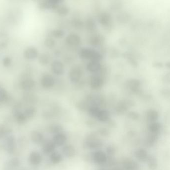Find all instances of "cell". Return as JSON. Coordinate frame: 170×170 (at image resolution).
<instances>
[{"label": "cell", "instance_id": "25", "mask_svg": "<svg viewBox=\"0 0 170 170\" xmlns=\"http://www.w3.org/2000/svg\"><path fill=\"white\" fill-rule=\"evenodd\" d=\"M50 159L53 164H57L61 161L62 156L58 152H53L50 156Z\"/></svg>", "mask_w": 170, "mask_h": 170}, {"label": "cell", "instance_id": "17", "mask_svg": "<svg viewBox=\"0 0 170 170\" xmlns=\"http://www.w3.org/2000/svg\"><path fill=\"white\" fill-rule=\"evenodd\" d=\"M44 136L38 131H33L31 133V139L34 143L39 144L44 140Z\"/></svg>", "mask_w": 170, "mask_h": 170}, {"label": "cell", "instance_id": "14", "mask_svg": "<svg viewBox=\"0 0 170 170\" xmlns=\"http://www.w3.org/2000/svg\"><path fill=\"white\" fill-rule=\"evenodd\" d=\"M86 146L90 149L98 148L103 145V143L100 140L95 138L90 139L86 142Z\"/></svg>", "mask_w": 170, "mask_h": 170}, {"label": "cell", "instance_id": "13", "mask_svg": "<svg viewBox=\"0 0 170 170\" xmlns=\"http://www.w3.org/2000/svg\"><path fill=\"white\" fill-rule=\"evenodd\" d=\"M95 51L91 49L86 48L81 49L79 52V54L82 58L90 59L91 61Z\"/></svg>", "mask_w": 170, "mask_h": 170}, {"label": "cell", "instance_id": "30", "mask_svg": "<svg viewBox=\"0 0 170 170\" xmlns=\"http://www.w3.org/2000/svg\"><path fill=\"white\" fill-rule=\"evenodd\" d=\"M8 97L7 92L4 89L0 88V103L4 102Z\"/></svg>", "mask_w": 170, "mask_h": 170}, {"label": "cell", "instance_id": "3", "mask_svg": "<svg viewBox=\"0 0 170 170\" xmlns=\"http://www.w3.org/2000/svg\"><path fill=\"white\" fill-rule=\"evenodd\" d=\"M15 137L13 135H8L6 137V140H5V147L6 148L7 150L9 153H12L14 150L15 147Z\"/></svg>", "mask_w": 170, "mask_h": 170}, {"label": "cell", "instance_id": "15", "mask_svg": "<svg viewBox=\"0 0 170 170\" xmlns=\"http://www.w3.org/2000/svg\"><path fill=\"white\" fill-rule=\"evenodd\" d=\"M56 145L53 141H47L43 146V152L44 153L49 154L52 153L55 148Z\"/></svg>", "mask_w": 170, "mask_h": 170}, {"label": "cell", "instance_id": "19", "mask_svg": "<svg viewBox=\"0 0 170 170\" xmlns=\"http://www.w3.org/2000/svg\"><path fill=\"white\" fill-rule=\"evenodd\" d=\"M12 132V129L5 124H0V139L6 137Z\"/></svg>", "mask_w": 170, "mask_h": 170}, {"label": "cell", "instance_id": "1", "mask_svg": "<svg viewBox=\"0 0 170 170\" xmlns=\"http://www.w3.org/2000/svg\"><path fill=\"white\" fill-rule=\"evenodd\" d=\"M92 158L94 162L99 165H102L105 163L107 160L105 153L101 150H97L94 152Z\"/></svg>", "mask_w": 170, "mask_h": 170}, {"label": "cell", "instance_id": "31", "mask_svg": "<svg viewBox=\"0 0 170 170\" xmlns=\"http://www.w3.org/2000/svg\"><path fill=\"white\" fill-rule=\"evenodd\" d=\"M51 132H52V133H58L61 132L62 128V127L60 126L59 125H53L52 126H51L50 129Z\"/></svg>", "mask_w": 170, "mask_h": 170}, {"label": "cell", "instance_id": "20", "mask_svg": "<svg viewBox=\"0 0 170 170\" xmlns=\"http://www.w3.org/2000/svg\"><path fill=\"white\" fill-rule=\"evenodd\" d=\"M110 118V113L106 110L100 109V111L98 113L97 118L98 120L102 122H105L108 121Z\"/></svg>", "mask_w": 170, "mask_h": 170}, {"label": "cell", "instance_id": "34", "mask_svg": "<svg viewBox=\"0 0 170 170\" xmlns=\"http://www.w3.org/2000/svg\"><path fill=\"white\" fill-rule=\"evenodd\" d=\"M108 149H109L107 150V152H108V153H109V154L110 153V154H113V152L115 151V150L113 149V148L111 147V146H110V147H108Z\"/></svg>", "mask_w": 170, "mask_h": 170}, {"label": "cell", "instance_id": "10", "mask_svg": "<svg viewBox=\"0 0 170 170\" xmlns=\"http://www.w3.org/2000/svg\"><path fill=\"white\" fill-rule=\"evenodd\" d=\"M104 81L103 79L98 76H94L90 81V86L91 88L94 89L100 88L103 86Z\"/></svg>", "mask_w": 170, "mask_h": 170}, {"label": "cell", "instance_id": "35", "mask_svg": "<svg viewBox=\"0 0 170 170\" xmlns=\"http://www.w3.org/2000/svg\"><path fill=\"white\" fill-rule=\"evenodd\" d=\"M166 118L167 119V121H170V111L166 113Z\"/></svg>", "mask_w": 170, "mask_h": 170}, {"label": "cell", "instance_id": "32", "mask_svg": "<svg viewBox=\"0 0 170 170\" xmlns=\"http://www.w3.org/2000/svg\"><path fill=\"white\" fill-rule=\"evenodd\" d=\"M68 42L69 44L71 45H78L79 43L80 42V40L79 39L76 37V36H71L70 37L68 40Z\"/></svg>", "mask_w": 170, "mask_h": 170}, {"label": "cell", "instance_id": "16", "mask_svg": "<svg viewBox=\"0 0 170 170\" xmlns=\"http://www.w3.org/2000/svg\"><path fill=\"white\" fill-rule=\"evenodd\" d=\"M62 152L64 155L66 156L68 158H71L73 157L76 153V150L73 146L72 145H66L63 147Z\"/></svg>", "mask_w": 170, "mask_h": 170}, {"label": "cell", "instance_id": "22", "mask_svg": "<svg viewBox=\"0 0 170 170\" xmlns=\"http://www.w3.org/2000/svg\"><path fill=\"white\" fill-rule=\"evenodd\" d=\"M36 110L35 108L34 107H29L27 108L24 111L23 113L25 117H27V119H32L33 117H34V116L36 115Z\"/></svg>", "mask_w": 170, "mask_h": 170}, {"label": "cell", "instance_id": "36", "mask_svg": "<svg viewBox=\"0 0 170 170\" xmlns=\"http://www.w3.org/2000/svg\"><path fill=\"white\" fill-rule=\"evenodd\" d=\"M166 80H167V82H170V73L168 74V75H166Z\"/></svg>", "mask_w": 170, "mask_h": 170}, {"label": "cell", "instance_id": "6", "mask_svg": "<svg viewBox=\"0 0 170 170\" xmlns=\"http://www.w3.org/2000/svg\"><path fill=\"white\" fill-rule=\"evenodd\" d=\"M35 82L31 78H28L25 80H22L20 83L19 86L23 90H29L33 89L35 86Z\"/></svg>", "mask_w": 170, "mask_h": 170}, {"label": "cell", "instance_id": "23", "mask_svg": "<svg viewBox=\"0 0 170 170\" xmlns=\"http://www.w3.org/2000/svg\"><path fill=\"white\" fill-rule=\"evenodd\" d=\"M148 162L149 168L150 170H154L157 168L158 164L156 158L153 156H148V158L147 160Z\"/></svg>", "mask_w": 170, "mask_h": 170}, {"label": "cell", "instance_id": "11", "mask_svg": "<svg viewBox=\"0 0 170 170\" xmlns=\"http://www.w3.org/2000/svg\"><path fill=\"white\" fill-rule=\"evenodd\" d=\"M87 69L90 72L96 73L101 70V65L99 62L90 61L87 65Z\"/></svg>", "mask_w": 170, "mask_h": 170}, {"label": "cell", "instance_id": "29", "mask_svg": "<svg viewBox=\"0 0 170 170\" xmlns=\"http://www.w3.org/2000/svg\"><path fill=\"white\" fill-rule=\"evenodd\" d=\"M15 118H16L17 123L19 124H24L26 122L27 120H28L27 117H25V116H24L23 112L20 113L18 116H17Z\"/></svg>", "mask_w": 170, "mask_h": 170}, {"label": "cell", "instance_id": "9", "mask_svg": "<svg viewBox=\"0 0 170 170\" xmlns=\"http://www.w3.org/2000/svg\"><path fill=\"white\" fill-rule=\"evenodd\" d=\"M42 157L39 152L33 151L30 153L29 156V161L30 164L33 165H38L41 163Z\"/></svg>", "mask_w": 170, "mask_h": 170}, {"label": "cell", "instance_id": "33", "mask_svg": "<svg viewBox=\"0 0 170 170\" xmlns=\"http://www.w3.org/2000/svg\"><path fill=\"white\" fill-rule=\"evenodd\" d=\"M12 64V59L9 56H6L3 59V64L5 67H8Z\"/></svg>", "mask_w": 170, "mask_h": 170}, {"label": "cell", "instance_id": "4", "mask_svg": "<svg viewBox=\"0 0 170 170\" xmlns=\"http://www.w3.org/2000/svg\"><path fill=\"white\" fill-rule=\"evenodd\" d=\"M54 79L52 76L49 75H45L43 76L41 79V86L44 88H50L54 84Z\"/></svg>", "mask_w": 170, "mask_h": 170}, {"label": "cell", "instance_id": "26", "mask_svg": "<svg viewBox=\"0 0 170 170\" xmlns=\"http://www.w3.org/2000/svg\"><path fill=\"white\" fill-rule=\"evenodd\" d=\"M22 106L21 103H17L14 106L12 110V113L14 117H16L20 113H22Z\"/></svg>", "mask_w": 170, "mask_h": 170}, {"label": "cell", "instance_id": "21", "mask_svg": "<svg viewBox=\"0 0 170 170\" xmlns=\"http://www.w3.org/2000/svg\"><path fill=\"white\" fill-rule=\"evenodd\" d=\"M8 36L5 33L0 32V49H4L8 44Z\"/></svg>", "mask_w": 170, "mask_h": 170}, {"label": "cell", "instance_id": "27", "mask_svg": "<svg viewBox=\"0 0 170 170\" xmlns=\"http://www.w3.org/2000/svg\"><path fill=\"white\" fill-rule=\"evenodd\" d=\"M158 118V114L155 111H150L147 113V118L151 123L154 122Z\"/></svg>", "mask_w": 170, "mask_h": 170}, {"label": "cell", "instance_id": "2", "mask_svg": "<svg viewBox=\"0 0 170 170\" xmlns=\"http://www.w3.org/2000/svg\"><path fill=\"white\" fill-rule=\"evenodd\" d=\"M82 70L78 67H75L70 71L69 73L70 80L74 83L78 82L82 76Z\"/></svg>", "mask_w": 170, "mask_h": 170}, {"label": "cell", "instance_id": "24", "mask_svg": "<svg viewBox=\"0 0 170 170\" xmlns=\"http://www.w3.org/2000/svg\"><path fill=\"white\" fill-rule=\"evenodd\" d=\"M161 129V126L159 123L157 122H153L150 125L149 130L151 133L157 134L159 132Z\"/></svg>", "mask_w": 170, "mask_h": 170}, {"label": "cell", "instance_id": "5", "mask_svg": "<svg viewBox=\"0 0 170 170\" xmlns=\"http://www.w3.org/2000/svg\"><path fill=\"white\" fill-rule=\"evenodd\" d=\"M51 69L55 74L60 75L64 72V66L59 61H54L51 65Z\"/></svg>", "mask_w": 170, "mask_h": 170}, {"label": "cell", "instance_id": "7", "mask_svg": "<svg viewBox=\"0 0 170 170\" xmlns=\"http://www.w3.org/2000/svg\"><path fill=\"white\" fill-rule=\"evenodd\" d=\"M67 140V137L66 134L60 132L57 133L53 138V142L55 144L60 146L63 145Z\"/></svg>", "mask_w": 170, "mask_h": 170}, {"label": "cell", "instance_id": "28", "mask_svg": "<svg viewBox=\"0 0 170 170\" xmlns=\"http://www.w3.org/2000/svg\"><path fill=\"white\" fill-rule=\"evenodd\" d=\"M39 60L41 65H47L49 61V58L46 54H42L39 57Z\"/></svg>", "mask_w": 170, "mask_h": 170}, {"label": "cell", "instance_id": "8", "mask_svg": "<svg viewBox=\"0 0 170 170\" xmlns=\"http://www.w3.org/2000/svg\"><path fill=\"white\" fill-rule=\"evenodd\" d=\"M38 51L33 47H28L24 51V56L28 60H33L38 56Z\"/></svg>", "mask_w": 170, "mask_h": 170}, {"label": "cell", "instance_id": "12", "mask_svg": "<svg viewBox=\"0 0 170 170\" xmlns=\"http://www.w3.org/2000/svg\"><path fill=\"white\" fill-rule=\"evenodd\" d=\"M135 156L139 160L142 162L147 161L148 155L147 151L144 149H138L135 151Z\"/></svg>", "mask_w": 170, "mask_h": 170}, {"label": "cell", "instance_id": "18", "mask_svg": "<svg viewBox=\"0 0 170 170\" xmlns=\"http://www.w3.org/2000/svg\"><path fill=\"white\" fill-rule=\"evenodd\" d=\"M23 99L27 104H33L36 101V97L34 95L29 92H25L23 95Z\"/></svg>", "mask_w": 170, "mask_h": 170}]
</instances>
